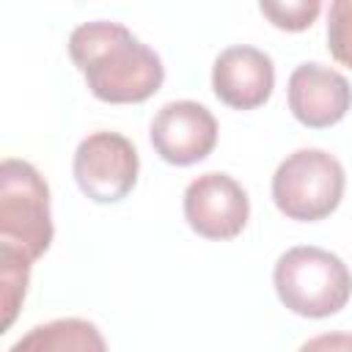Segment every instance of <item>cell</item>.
I'll list each match as a JSON object with an SVG mask.
<instances>
[{"label": "cell", "instance_id": "1", "mask_svg": "<svg viewBox=\"0 0 352 352\" xmlns=\"http://www.w3.org/2000/svg\"><path fill=\"white\" fill-rule=\"evenodd\" d=\"M69 55L82 72L88 91L107 104H138L162 88L165 66L121 22L94 19L72 30Z\"/></svg>", "mask_w": 352, "mask_h": 352}, {"label": "cell", "instance_id": "2", "mask_svg": "<svg viewBox=\"0 0 352 352\" xmlns=\"http://www.w3.org/2000/svg\"><path fill=\"white\" fill-rule=\"evenodd\" d=\"M278 300L297 316L324 319L352 297V272L330 250L316 245L289 248L272 270Z\"/></svg>", "mask_w": 352, "mask_h": 352}, {"label": "cell", "instance_id": "3", "mask_svg": "<svg viewBox=\"0 0 352 352\" xmlns=\"http://www.w3.org/2000/svg\"><path fill=\"white\" fill-rule=\"evenodd\" d=\"M50 187L25 160L6 157L0 165V248L36 261L52 242Z\"/></svg>", "mask_w": 352, "mask_h": 352}, {"label": "cell", "instance_id": "4", "mask_svg": "<svg viewBox=\"0 0 352 352\" xmlns=\"http://www.w3.org/2000/svg\"><path fill=\"white\" fill-rule=\"evenodd\" d=\"M344 165L322 148H297L272 176V201L280 214L316 223L333 214L344 198Z\"/></svg>", "mask_w": 352, "mask_h": 352}, {"label": "cell", "instance_id": "5", "mask_svg": "<svg viewBox=\"0 0 352 352\" xmlns=\"http://www.w3.org/2000/svg\"><path fill=\"white\" fill-rule=\"evenodd\" d=\"M77 187L94 204H116L138 184V148L121 132H94L80 140L72 162Z\"/></svg>", "mask_w": 352, "mask_h": 352}, {"label": "cell", "instance_id": "6", "mask_svg": "<svg viewBox=\"0 0 352 352\" xmlns=\"http://www.w3.org/2000/svg\"><path fill=\"white\" fill-rule=\"evenodd\" d=\"M248 192L228 173H201L184 190V220L204 239H234L248 226Z\"/></svg>", "mask_w": 352, "mask_h": 352}, {"label": "cell", "instance_id": "7", "mask_svg": "<svg viewBox=\"0 0 352 352\" xmlns=\"http://www.w3.org/2000/svg\"><path fill=\"white\" fill-rule=\"evenodd\" d=\"M148 138L154 151L165 162L184 168L212 154L217 143V121L204 104L192 99H179L162 104L154 113Z\"/></svg>", "mask_w": 352, "mask_h": 352}, {"label": "cell", "instance_id": "8", "mask_svg": "<svg viewBox=\"0 0 352 352\" xmlns=\"http://www.w3.org/2000/svg\"><path fill=\"white\" fill-rule=\"evenodd\" d=\"M289 110L311 129L338 124L352 107V88L344 74L322 63H300L289 77Z\"/></svg>", "mask_w": 352, "mask_h": 352}, {"label": "cell", "instance_id": "9", "mask_svg": "<svg viewBox=\"0 0 352 352\" xmlns=\"http://www.w3.org/2000/svg\"><path fill=\"white\" fill-rule=\"evenodd\" d=\"M212 88L223 104L234 110H256L275 88L272 58L256 47H228L214 58Z\"/></svg>", "mask_w": 352, "mask_h": 352}, {"label": "cell", "instance_id": "10", "mask_svg": "<svg viewBox=\"0 0 352 352\" xmlns=\"http://www.w3.org/2000/svg\"><path fill=\"white\" fill-rule=\"evenodd\" d=\"M22 349H44V352H66V349H104V338L94 322L85 319H55L33 327L25 338H19L11 352Z\"/></svg>", "mask_w": 352, "mask_h": 352}, {"label": "cell", "instance_id": "11", "mask_svg": "<svg viewBox=\"0 0 352 352\" xmlns=\"http://www.w3.org/2000/svg\"><path fill=\"white\" fill-rule=\"evenodd\" d=\"M30 267L33 261L22 253H14L8 248H0V333H6L16 314L19 305L28 294V283H30Z\"/></svg>", "mask_w": 352, "mask_h": 352}, {"label": "cell", "instance_id": "12", "mask_svg": "<svg viewBox=\"0 0 352 352\" xmlns=\"http://www.w3.org/2000/svg\"><path fill=\"white\" fill-rule=\"evenodd\" d=\"M258 8L264 19L278 30L300 33L316 22L322 11V0H258Z\"/></svg>", "mask_w": 352, "mask_h": 352}, {"label": "cell", "instance_id": "13", "mask_svg": "<svg viewBox=\"0 0 352 352\" xmlns=\"http://www.w3.org/2000/svg\"><path fill=\"white\" fill-rule=\"evenodd\" d=\"M327 50L341 66L352 69V0H330Z\"/></svg>", "mask_w": 352, "mask_h": 352}]
</instances>
